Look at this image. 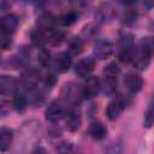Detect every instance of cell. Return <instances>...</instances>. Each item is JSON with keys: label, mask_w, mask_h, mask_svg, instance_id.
Masks as SVG:
<instances>
[{"label": "cell", "mask_w": 154, "mask_h": 154, "mask_svg": "<svg viewBox=\"0 0 154 154\" xmlns=\"http://www.w3.org/2000/svg\"><path fill=\"white\" fill-rule=\"evenodd\" d=\"M154 54V37L147 36L141 38L137 47L134 48V55L131 63L138 70H146Z\"/></svg>", "instance_id": "cell-1"}, {"label": "cell", "mask_w": 154, "mask_h": 154, "mask_svg": "<svg viewBox=\"0 0 154 154\" xmlns=\"http://www.w3.org/2000/svg\"><path fill=\"white\" fill-rule=\"evenodd\" d=\"M134 55V36L132 34L124 31L119 36V59L124 63L132 60Z\"/></svg>", "instance_id": "cell-2"}, {"label": "cell", "mask_w": 154, "mask_h": 154, "mask_svg": "<svg viewBox=\"0 0 154 154\" xmlns=\"http://www.w3.org/2000/svg\"><path fill=\"white\" fill-rule=\"evenodd\" d=\"M81 89H82L83 97H85V99H93L101 90L100 79L97 77H95V76H90V77H88L84 81V83H83V85H82Z\"/></svg>", "instance_id": "cell-3"}, {"label": "cell", "mask_w": 154, "mask_h": 154, "mask_svg": "<svg viewBox=\"0 0 154 154\" xmlns=\"http://www.w3.org/2000/svg\"><path fill=\"white\" fill-rule=\"evenodd\" d=\"M40 82V73L34 70V69H30V70H26L25 72H23L22 77H20V85L23 89L25 90H34L37 84Z\"/></svg>", "instance_id": "cell-4"}, {"label": "cell", "mask_w": 154, "mask_h": 154, "mask_svg": "<svg viewBox=\"0 0 154 154\" xmlns=\"http://www.w3.org/2000/svg\"><path fill=\"white\" fill-rule=\"evenodd\" d=\"M45 116H46V119H47L48 122H51V123H57V122H59L61 118L65 117V108H64V106H63L60 102L53 101V102H51V103L48 105Z\"/></svg>", "instance_id": "cell-5"}, {"label": "cell", "mask_w": 154, "mask_h": 154, "mask_svg": "<svg viewBox=\"0 0 154 154\" xmlns=\"http://www.w3.org/2000/svg\"><path fill=\"white\" fill-rule=\"evenodd\" d=\"M113 51H114V46L108 40H100L94 46V55L100 60L109 58Z\"/></svg>", "instance_id": "cell-6"}, {"label": "cell", "mask_w": 154, "mask_h": 154, "mask_svg": "<svg viewBox=\"0 0 154 154\" xmlns=\"http://www.w3.org/2000/svg\"><path fill=\"white\" fill-rule=\"evenodd\" d=\"M61 95L64 96L66 102L73 103V106L79 102V96H83L82 95V89H77V85L73 84V83L65 84L64 88H63Z\"/></svg>", "instance_id": "cell-7"}, {"label": "cell", "mask_w": 154, "mask_h": 154, "mask_svg": "<svg viewBox=\"0 0 154 154\" xmlns=\"http://www.w3.org/2000/svg\"><path fill=\"white\" fill-rule=\"evenodd\" d=\"M124 84L126 87V89L132 93V94H136L138 93L142 87H143V79L142 77L138 75V73H135V72H130L125 76L124 78Z\"/></svg>", "instance_id": "cell-8"}, {"label": "cell", "mask_w": 154, "mask_h": 154, "mask_svg": "<svg viewBox=\"0 0 154 154\" xmlns=\"http://www.w3.org/2000/svg\"><path fill=\"white\" fill-rule=\"evenodd\" d=\"M72 65V58L69 52H61L59 53L54 59V66L55 70L60 73H65L71 69Z\"/></svg>", "instance_id": "cell-9"}, {"label": "cell", "mask_w": 154, "mask_h": 154, "mask_svg": "<svg viewBox=\"0 0 154 154\" xmlns=\"http://www.w3.org/2000/svg\"><path fill=\"white\" fill-rule=\"evenodd\" d=\"M94 67H95L94 59L90 57H87L77 61V64L75 65V72L79 77H85V76H89V73L94 70Z\"/></svg>", "instance_id": "cell-10"}, {"label": "cell", "mask_w": 154, "mask_h": 154, "mask_svg": "<svg viewBox=\"0 0 154 154\" xmlns=\"http://www.w3.org/2000/svg\"><path fill=\"white\" fill-rule=\"evenodd\" d=\"M124 107H125V102H124V100L122 97H117V99L112 100L108 103L107 109H106L107 118L111 119V120L117 119L122 114V112L124 111Z\"/></svg>", "instance_id": "cell-11"}, {"label": "cell", "mask_w": 154, "mask_h": 154, "mask_svg": "<svg viewBox=\"0 0 154 154\" xmlns=\"http://www.w3.org/2000/svg\"><path fill=\"white\" fill-rule=\"evenodd\" d=\"M81 114L76 108H70L65 114V125L69 131H77L81 126Z\"/></svg>", "instance_id": "cell-12"}, {"label": "cell", "mask_w": 154, "mask_h": 154, "mask_svg": "<svg viewBox=\"0 0 154 154\" xmlns=\"http://www.w3.org/2000/svg\"><path fill=\"white\" fill-rule=\"evenodd\" d=\"M17 25H18V18H17V16H14L12 13H7V14H5V16L1 17V20H0V31L11 35L16 30Z\"/></svg>", "instance_id": "cell-13"}, {"label": "cell", "mask_w": 154, "mask_h": 154, "mask_svg": "<svg viewBox=\"0 0 154 154\" xmlns=\"http://www.w3.org/2000/svg\"><path fill=\"white\" fill-rule=\"evenodd\" d=\"M88 134L89 136L93 138V140H96V141H100L102 138L106 137L107 135V129L106 126L100 123V122H94L90 124L89 126V130H88Z\"/></svg>", "instance_id": "cell-14"}, {"label": "cell", "mask_w": 154, "mask_h": 154, "mask_svg": "<svg viewBox=\"0 0 154 154\" xmlns=\"http://www.w3.org/2000/svg\"><path fill=\"white\" fill-rule=\"evenodd\" d=\"M16 89V81L13 77L11 76H2L0 79V90H1V95H10V94H16L14 93Z\"/></svg>", "instance_id": "cell-15"}, {"label": "cell", "mask_w": 154, "mask_h": 154, "mask_svg": "<svg viewBox=\"0 0 154 154\" xmlns=\"http://www.w3.org/2000/svg\"><path fill=\"white\" fill-rule=\"evenodd\" d=\"M45 36H46V43H51V45H59L63 40L65 34L59 30V29H49V30H45Z\"/></svg>", "instance_id": "cell-16"}, {"label": "cell", "mask_w": 154, "mask_h": 154, "mask_svg": "<svg viewBox=\"0 0 154 154\" xmlns=\"http://www.w3.org/2000/svg\"><path fill=\"white\" fill-rule=\"evenodd\" d=\"M100 84H101V90L106 95H113L117 90V79H116V77L105 76V78L102 81H100Z\"/></svg>", "instance_id": "cell-17"}, {"label": "cell", "mask_w": 154, "mask_h": 154, "mask_svg": "<svg viewBox=\"0 0 154 154\" xmlns=\"http://www.w3.org/2000/svg\"><path fill=\"white\" fill-rule=\"evenodd\" d=\"M12 142V131L7 128H1L0 130V149L1 152H6Z\"/></svg>", "instance_id": "cell-18"}, {"label": "cell", "mask_w": 154, "mask_h": 154, "mask_svg": "<svg viewBox=\"0 0 154 154\" xmlns=\"http://www.w3.org/2000/svg\"><path fill=\"white\" fill-rule=\"evenodd\" d=\"M54 22H55V18L51 14V13H42L38 18H37V24L40 26V29L42 30H49V29H53L54 26Z\"/></svg>", "instance_id": "cell-19"}, {"label": "cell", "mask_w": 154, "mask_h": 154, "mask_svg": "<svg viewBox=\"0 0 154 154\" xmlns=\"http://www.w3.org/2000/svg\"><path fill=\"white\" fill-rule=\"evenodd\" d=\"M83 51V41L81 37L73 36L69 41V53L71 55H77Z\"/></svg>", "instance_id": "cell-20"}, {"label": "cell", "mask_w": 154, "mask_h": 154, "mask_svg": "<svg viewBox=\"0 0 154 154\" xmlns=\"http://www.w3.org/2000/svg\"><path fill=\"white\" fill-rule=\"evenodd\" d=\"M12 106L16 111L18 112H22L26 108V97L23 95V94H19V93H16L13 95V99H12Z\"/></svg>", "instance_id": "cell-21"}, {"label": "cell", "mask_w": 154, "mask_h": 154, "mask_svg": "<svg viewBox=\"0 0 154 154\" xmlns=\"http://www.w3.org/2000/svg\"><path fill=\"white\" fill-rule=\"evenodd\" d=\"M77 17H78V13L76 11H73V10H70V11H67V12H65V13H63L60 16L59 22L63 25H71V24H73L76 22Z\"/></svg>", "instance_id": "cell-22"}, {"label": "cell", "mask_w": 154, "mask_h": 154, "mask_svg": "<svg viewBox=\"0 0 154 154\" xmlns=\"http://www.w3.org/2000/svg\"><path fill=\"white\" fill-rule=\"evenodd\" d=\"M154 124V102L150 103L144 113L143 118V126L144 128H152Z\"/></svg>", "instance_id": "cell-23"}, {"label": "cell", "mask_w": 154, "mask_h": 154, "mask_svg": "<svg viewBox=\"0 0 154 154\" xmlns=\"http://www.w3.org/2000/svg\"><path fill=\"white\" fill-rule=\"evenodd\" d=\"M57 154H71L72 152V144L69 141H61L55 147Z\"/></svg>", "instance_id": "cell-24"}, {"label": "cell", "mask_w": 154, "mask_h": 154, "mask_svg": "<svg viewBox=\"0 0 154 154\" xmlns=\"http://www.w3.org/2000/svg\"><path fill=\"white\" fill-rule=\"evenodd\" d=\"M37 61L42 65V66H47L51 61V54L47 49L45 48H40L37 52Z\"/></svg>", "instance_id": "cell-25"}, {"label": "cell", "mask_w": 154, "mask_h": 154, "mask_svg": "<svg viewBox=\"0 0 154 154\" xmlns=\"http://www.w3.org/2000/svg\"><path fill=\"white\" fill-rule=\"evenodd\" d=\"M99 13L103 19L105 18H112L114 14V8L112 7L111 4H102L99 8Z\"/></svg>", "instance_id": "cell-26"}, {"label": "cell", "mask_w": 154, "mask_h": 154, "mask_svg": "<svg viewBox=\"0 0 154 154\" xmlns=\"http://www.w3.org/2000/svg\"><path fill=\"white\" fill-rule=\"evenodd\" d=\"M103 72H105V75L107 77H116L117 73L119 72V67H118V65L116 63H111L109 65L106 66V69H105Z\"/></svg>", "instance_id": "cell-27"}, {"label": "cell", "mask_w": 154, "mask_h": 154, "mask_svg": "<svg viewBox=\"0 0 154 154\" xmlns=\"http://www.w3.org/2000/svg\"><path fill=\"white\" fill-rule=\"evenodd\" d=\"M11 45V35L6 32H0V46L2 49H7Z\"/></svg>", "instance_id": "cell-28"}, {"label": "cell", "mask_w": 154, "mask_h": 154, "mask_svg": "<svg viewBox=\"0 0 154 154\" xmlns=\"http://www.w3.org/2000/svg\"><path fill=\"white\" fill-rule=\"evenodd\" d=\"M135 19H136V12L132 11V10H128L123 16V22L126 23V24L135 22Z\"/></svg>", "instance_id": "cell-29"}, {"label": "cell", "mask_w": 154, "mask_h": 154, "mask_svg": "<svg viewBox=\"0 0 154 154\" xmlns=\"http://www.w3.org/2000/svg\"><path fill=\"white\" fill-rule=\"evenodd\" d=\"M106 154H122V146H120L119 143L112 144V146L107 149Z\"/></svg>", "instance_id": "cell-30"}, {"label": "cell", "mask_w": 154, "mask_h": 154, "mask_svg": "<svg viewBox=\"0 0 154 154\" xmlns=\"http://www.w3.org/2000/svg\"><path fill=\"white\" fill-rule=\"evenodd\" d=\"M46 83L48 84V87L53 85V84L55 83V77H54L53 75H47V77H46Z\"/></svg>", "instance_id": "cell-31"}, {"label": "cell", "mask_w": 154, "mask_h": 154, "mask_svg": "<svg viewBox=\"0 0 154 154\" xmlns=\"http://www.w3.org/2000/svg\"><path fill=\"white\" fill-rule=\"evenodd\" d=\"M34 154H46V153H45V150H43L42 148H40V147H38V148H36V149H35Z\"/></svg>", "instance_id": "cell-32"}]
</instances>
